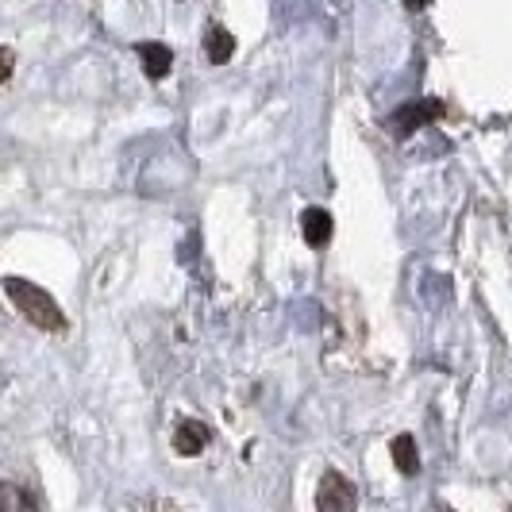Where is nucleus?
I'll return each mask as SVG.
<instances>
[{"instance_id": "obj_1", "label": "nucleus", "mask_w": 512, "mask_h": 512, "mask_svg": "<svg viewBox=\"0 0 512 512\" xmlns=\"http://www.w3.org/2000/svg\"><path fill=\"white\" fill-rule=\"evenodd\" d=\"M4 293L16 305V312L24 316L31 328L39 332H66V312L54 301L43 285L27 282V278H4Z\"/></svg>"}, {"instance_id": "obj_2", "label": "nucleus", "mask_w": 512, "mask_h": 512, "mask_svg": "<svg viewBox=\"0 0 512 512\" xmlns=\"http://www.w3.org/2000/svg\"><path fill=\"white\" fill-rule=\"evenodd\" d=\"M447 116V104L436 101V97H428V101H409L401 104L389 120H385V128L393 131L397 139H409L412 131L428 128V124H436V120H443Z\"/></svg>"}, {"instance_id": "obj_3", "label": "nucleus", "mask_w": 512, "mask_h": 512, "mask_svg": "<svg viewBox=\"0 0 512 512\" xmlns=\"http://www.w3.org/2000/svg\"><path fill=\"white\" fill-rule=\"evenodd\" d=\"M316 512H359V489L347 474L324 470L316 486Z\"/></svg>"}, {"instance_id": "obj_4", "label": "nucleus", "mask_w": 512, "mask_h": 512, "mask_svg": "<svg viewBox=\"0 0 512 512\" xmlns=\"http://www.w3.org/2000/svg\"><path fill=\"white\" fill-rule=\"evenodd\" d=\"M301 235H305V243L312 247V251H324L335 235L332 212L320 205H308L305 212H301Z\"/></svg>"}, {"instance_id": "obj_5", "label": "nucleus", "mask_w": 512, "mask_h": 512, "mask_svg": "<svg viewBox=\"0 0 512 512\" xmlns=\"http://www.w3.org/2000/svg\"><path fill=\"white\" fill-rule=\"evenodd\" d=\"M208 443H212V428H208L205 420H181L178 428H174V451H178L181 459H197Z\"/></svg>"}, {"instance_id": "obj_6", "label": "nucleus", "mask_w": 512, "mask_h": 512, "mask_svg": "<svg viewBox=\"0 0 512 512\" xmlns=\"http://www.w3.org/2000/svg\"><path fill=\"white\" fill-rule=\"evenodd\" d=\"M135 54L143 62V74L151 81H166L170 70H174V51L166 43H135Z\"/></svg>"}, {"instance_id": "obj_7", "label": "nucleus", "mask_w": 512, "mask_h": 512, "mask_svg": "<svg viewBox=\"0 0 512 512\" xmlns=\"http://www.w3.org/2000/svg\"><path fill=\"white\" fill-rule=\"evenodd\" d=\"M389 459H393V466H397L405 478H416V474H420V451H416V439H412L409 432H401V436L389 443Z\"/></svg>"}, {"instance_id": "obj_8", "label": "nucleus", "mask_w": 512, "mask_h": 512, "mask_svg": "<svg viewBox=\"0 0 512 512\" xmlns=\"http://www.w3.org/2000/svg\"><path fill=\"white\" fill-rule=\"evenodd\" d=\"M231 54H235V35H231L228 27L220 24H208L205 31V58L212 66H224Z\"/></svg>"}, {"instance_id": "obj_9", "label": "nucleus", "mask_w": 512, "mask_h": 512, "mask_svg": "<svg viewBox=\"0 0 512 512\" xmlns=\"http://www.w3.org/2000/svg\"><path fill=\"white\" fill-rule=\"evenodd\" d=\"M16 512H39V501L31 489H16Z\"/></svg>"}, {"instance_id": "obj_10", "label": "nucleus", "mask_w": 512, "mask_h": 512, "mask_svg": "<svg viewBox=\"0 0 512 512\" xmlns=\"http://www.w3.org/2000/svg\"><path fill=\"white\" fill-rule=\"evenodd\" d=\"M16 489H20V486L0 482V512H16Z\"/></svg>"}, {"instance_id": "obj_11", "label": "nucleus", "mask_w": 512, "mask_h": 512, "mask_svg": "<svg viewBox=\"0 0 512 512\" xmlns=\"http://www.w3.org/2000/svg\"><path fill=\"white\" fill-rule=\"evenodd\" d=\"M12 70H16V54L8 51V47H0V85L12 77Z\"/></svg>"}, {"instance_id": "obj_12", "label": "nucleus", "mask_w": 512, "mask_h": 512, "mask_svg": "<svg viewBox=\"0 0 512 512\" xmlns=\"http://www.w3.org/2000/svg\"><path fill=\"white\" fill-rule=\"evenodd\" d=\"M428 4H432V0H405V8H409V12H424Z\"/></svg>"}, {"instance_id": "obj_13", "label": "nucleus", "mask_w": 512, "mask_h": 512, "mask_svg": "<svg viewBox=\"0 0 512 512\" xmlns=\"http://www.w3.org/2000/svg\"><path fill=\"white\" fill-rule=\"evenodd\" d=\"M447 512H451V509H447Z\"/></svg>"}]
</instances>
